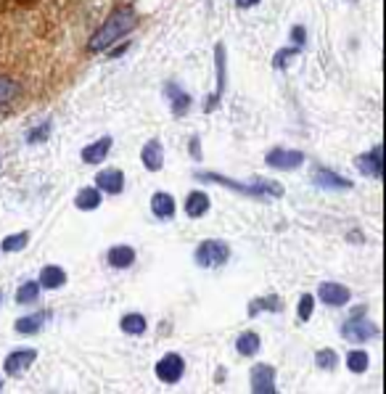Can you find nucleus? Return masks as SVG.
Wrapping results in <instances>:
<instances>
[{
	"mask_svg": "<svg viewBox=\"0 0 386 394\" xmlns=\"http://www.w3.org/2000/svg\"><path fill=\"white\" fill-rule=\"evenodd\" d=\"M106 260H109V265H112V267H117V270H124V267H130V265L135 262V249H132V246H124V243H119V246H112V249H109V254H106Z\"/></svg>",
	"mask_w": 386,
	"mask_h": 394,
	"instance_id": "18",
	"label": "nucleus"
},
{
	"mask_svg": "<svg viewBox=\"0 0 386 394\" xmlns=\"http://www.w3.org/2000/svg\"><path fill=\"white\" fill-rule=\"evenodd\" d=\"M124 51H127V42H124V45H119V48H114V51H112V56H122Z\"/></svg>",
	"mask_w": 386,
	"mask_h": 394,
	"instance_id": "38",
	"label": "nucleus"
},
{
	"mask_svg": "<svg viewBox=\"0 0 386 394\" xmlns=\"http://www.w3.org/2000/svg\"><path fill=\"white\" fill-rule=\"evenodd\" d=\"M51 135V122H42L40 127H35V130L27 132V143H40L45 141Z\"/></svg>",
	"mask_w": 386,
	"mask_h": 394,
	"instance_id": "33",
	"label": "nucleus"
},
{
	"mask_svg": "<svg viewBox=\"0 0 386 394\" xmlns=\"http://www.w3.org/2000/svg\"><path fill=\"white\" fill-rule=\"evenodd\" d=\"M19 82L8 80V77H0V112L8 106V103H13L16 98H19Z\"/></svg>",
	"mask_w": 386,
	"mask_h": 394,
	"instance_id": "26",
	"label": "nucleus"
},
{
	"mask_svg": "<svg viewBox=\"0 0 386 394\" xmlns=\"http://www.w3.org/2000/svg\"><path fill=\"white\" fill-rule=\"evenodd\" d=\"M317 296H320V302L328 304V307H344L349 302V289L341 286V283H334V281H325L320 283V289H317Z\"/></svg>",
	"mask_w": 386,
	"mask_h": 394,
	"instance_id": "11",
	"label": "nucleus"
},
{
	"mask_svg": "<svg viewBox=\"0 0 386 394\" xmlns=\"http://www.w3.org/2000/svg\"><path fill=\"white\" fill-rule=\"evenodd\" d=\"M220 103V93H212L209 98H206V103H204V112L209 114V112H214V106Z\"/></svg>",
	"mask_w": 386,
	"mask_h": 394,
	"instance_id": "35",
	"label": "nucleus"
},
{
	"mask_svg": "<svg viewBox=\"0 0 386 394\" xmlns=\"http://www.w3.org/2000/svg\"><path fill=\"white\" fill-rule=\"evenodd\" d=\"M355 167L363 172L365 178H376V180H381V178H384V156H381V146H373L368 153L357 156Z\"/></svg>",
	"mask_w": 386,
	"mask_h": 394,
	"instance_id": "9",
	"label": "nucleus"
},
{
	"mask_svg": "<svg viewBox=\"0 0 386 394\" xmlns=\"http://www.w3.org/2000/svg\"><path fill=\"white\" fill-rule=\"evenodd\" d=\"M264 164L273 167V170L288 172V170H296V167L305 164V153L288 151V149H273V151H267V156H264Z\"/></svg>",
	"mask_w": 386,
	"mask_h": 394,
	"instance_id": "6",
	"label": "nucleus"
},
{
	"mask_svg": "<svg viewBox=\"0 0 386 394\" xmlns=\"http://www.w3.org/2000/svg\"><path fill=\"white\" fill-rule=\"evenodd\" d=\"M281 310H283V299L278 294H267L249 302V318H257L259 313H281Z\"/></svg>",
	"mask_w": 386,
	"mask_h": 394,
	"instance_id": "17",
	"label": "nucleus"
},
{
	"mask_svg": "<svg viewBox=\"0 0 386 394\" xmlns=\"http://www.w3.org/2000/svg\"><path fill=\"white\" fill-rule=\"evenodd\" d=\"M40 299V283L35 281H27L19 286V291H16V302L19 304H35Z\"/></svg>",
	"mask_w": 386,
	"mask_h": 394,
	"instance_id": "27",
	"label": "nucleus"
},
{
	"mask_svg": "<svg viewBox=\"0 0 386 394\" xmlns=\"http://www.w3.org/2000/svg\"><path fill=\"white\" fill-rule=\"evenodd\" d=\"M27 243H30V233H16V236H6L3 243H0V249L3 252H21V249H27Z\"/></svg>",
	"mask_w": 386,
	"mask_h": 394,
	"instance_id": "29",
	"label": "nucleus"
},
{
	"mask_svg": "<svg viewBox=\"0 0 386 394\" xmlns=\"http://www.w3.org/2000/svg\"><path fill=\"white\" fill-rule=\"evenodd\" d=\"M199 180L204 182H217V185H225L230 191L246 193V196H255V199H281L283 196V185H278L275 180H264V178H257L252 182H241L233 180V178H225V175H217V172H199Z\"/></svg>",
	"mask_w": 386,
	"mask_h": 394,
	"instance_id": "2",
	"label": "nucleus"
},
{
	"mask_svg": "<svg viewBox=\"0 0 386 394\" xmlns=\"http://www.w3.org/2000/svg\"><path fill=\"white\" fill-rule=\"evenodd\" d=\"M368 365H370V357H368L363 349H352V352L346 354V368H349L352 373H365Z\"/></svg>",
	"mask_w": 386,
	"mask_h": 394,
	"instance_id": "28",
	"label": "nucleus"
},
{
	"mask_svg": "<svg viewBox=\"0 0 386 394\" xmlns=\"http://www.w3.org/2000/svg\"><path fill=\"white\" fill-rule=\"evenodd\" d=\"M119 328L130 336H143L146 334V328H148V323H146V318H143L141 313H127L122 320H119Z\"/></svg>",
	"mask_w": 386,
	"mask_h": 394,
	"instance_id": "23",
	"label": "nucleus"
},
{
	"mask_svg": "<svg viewBox=\"0 0 386 394\" xmlns=\"http://www.w3.org/2000/svg\"><path fill=\"white\" fill-rule=\"evenodd\" d=\"M95 188L103 193L119 196L124 191V172L122 170H101L95 175Z\"/></svg>",
	"mask_w": 386,
	"mask_h": 394,
	"instance_id": "13",
	"label": "nucleus"
},
{
	"mask_svg": "<svg viewBox=\"0 0 386 394\" xmlns=\"http://www.w3.org/2000/svg\"><path fill=\"white\" fill-rule=\"evenodd\" d=\"M259 334H255V331H246V334L238 336V342H235V349H238V354H244V357H252V354L259 352Z\"/></svg>",
	"mask_w": 386,
	"mask_h": 394,
	"instance_id": "25",
	"label": "nucleus"
},
{
	"mask_svg": "<svg viewBox=\"0 0 386 394\" xmlns=\"http://www.w3.org/2000/svg\"><path fill=\"white\" fill-rule=\"evenodd\" d=\"M209 207H212V202H209L206 193L193 191L191 196H188V202H185V214L193 217V220H199V217H204V214L209 212Z\"/></svg>",
	"mask_w": 386,
	"mask_h": 394,
	"instance_id": "19",
	"label": "nucleus"
},
{
	"mask_svg": "<svg viewBox=\"0 0 386 394\" xmlns=\"http://www.w3.org/2000/svg\"><path fill=\"white\" fill-rule=\"evenodd\" d=\"M291 42H294L296 48H305L307 45V30L305 27H299V24L291 27Z\"/></svg>",
	"mask_w": 386,
	"mask_h": 394,
	"instance_id": "34",
	"label": "nucleus"
},
{
	"mask_svg": "<svg viewBox=\"0 0 386 394\" xmlns=\"http://www.w3.org/2000/svg\"><path fill=\"white\" fill-rule=\"evenodd\" d=\"M151 212L159 217V220H170L175 217V199L170 193H153L151 196Z\"/></svg>",
	"mask_w": 386,
	"mask_h": 394,
	"instance_id": "22",
	"label": "nucleus"
},
{
	"mask_svg": "<svg viewBox=\"0 0 386 394\" xmlns=\"http://www.w3.org/2000/svg\"><path fill=\"white\" fill-rule=\"evenodd\" d=\"M0 389H3V381H0Z\"/></svg>",
	"mask_w": 386,
	"mask_h": 394,
	"instance_id": "40",
	"label": "nucleus"
},
{
	"mask_svg": "<svg viewBox=\"0 0 386 394\" xmlns=\"http://www.w3.org/2000/svg\"><path fill=\"white\" fill-rule=\"evenodd\" d=\"M312 182L317 188H325V191H349L352 188V180L339 175L334 170H325V167H315L312 170Z\"/></svg>",
	"mask_w": 386,
	"mask_h": 394,
	"instance_id": "8",
	"label": "nucleus"
},
{
	"mask_svg": "<svg viewBox=\"0 0 386 394\" xmlns=\"http://www.w3.org/2000/svg\"><path fill=\"white\" fill-rule=\"evenodd\" d=\"M230 260V246L217 238H206L196 246V265L201 267H220Z\"/></svg>",
	"mask_w": 386,
	"mask_h": 394,
	"instance_id": "4",
	"label": "nucleus"
},
{
	"mask_svg": "<svg viewBox=\"0 0 386 394\" xmlns=\"http://www.w3.org/2000/svg\"><path fill=\"white\" fill-rule=\"evenodd\" d=\"M40 289H62L64 283H66V273H64L59 265H45L40 270Z\"/></svg>",
	"mask_w": 386,
	"mask_h": 394,
	"instance_id": "20",
	"label": "nucleus"
},
{
	"mask_svg": "<svg viewBox=\"0 0 386 394\" xmlns=\"http://www.w3.org/2000/svg\"><path fill=\"white\" fill-rule=\"evenodd\" d=\"M141 162L148 172H159L164 167V146L159 141H148L141 151Z\"/></svg>",
	"mask_w": 386,
	"mask_h": 394,
	"instance_id": "14",
	"label": "nucleus"
},
{
	"mask_svg": "<svg viewBox=\"0 0 386 394\" xmlns=\"http://www.w3.org/2000/svg\"><path fill=\"white\" fill-rule=\"evenodd\" d=\"M135 24H138V13H135L132 6H119V8H114L112 16H106V21L93 32L90 42H88L90 53H101V51H106V48H112L114 42H119L122 37H127V35L135 30Z\"/></svg>",
	"mask_w": 386,
	"mask_h": 394,
	"instance_id": "1",
	"label": "nucleus"
},
{
	"mask_svg": "<svg viewBox=\"0 0 386 394\" xmlns=\"http://www.w3.org/2000/svg\"><path fill=\"white\" fill-rule=\"evenodd\" d=\"M214 64H217V93L223 95L225 85H228V56H225L223 42H217V48H214Z\"/></svg>",
	"mask_w": 386,
	"mask_h": 394,
	"instance_id": "24",
	"label": "nucleus"
},
{
	"mask_svg": "<svg viewBox=\"0 0 386 394\" xmlns=\"http://www.w3.org/2000/svg\"><path fill=\"white\" fill-rule=\"evenodd\" d=\"M312 310H315V299H312V294H302V299L296 304V318L307 323L310 318H312Z\"/></svg>",
	"mask_w": 386,
	"mask_h": 394,
	"instance_id": "30",
	"label": "nucleus"
},
{
	"mask_svg": "<svg viewBox=\"0 0 386 394\" xmlns=\"http://www.w3.org/2000/svg\"><path fill=\"white\" fill-rule=\"evenodd\" d=\"M315 365L317 368H323V371H334L336 365H339V354L334 349H320L315 354Z\"/></svg>",
	"mask_w": 386,
	"mask_h": 394,
	"instance_id": "31",
	"label": "nucleus"
},
{
	"mask_svg": "<svg viewBox=\"0 0 386 394\" xmlns=\"http://www.w3.org/2000/svg\"><path fill=\"white\" fill-rule=\"evenodd\" d=\"M0 304H3V291H0Z\"/></svg>",
	"mask_w": 386,
	"mask_h": 394,
	"instance_id": "39",
	"label": "nucleus"
},
{
	"mask_svg": "<svg viewBox=\"0 0 386 394\" xmlns=\"http://www.w3.org/2000/svg\"><path fill=\"white\" fill-rule=\"evenodd\" d=\"M112 138L109 135H103L101 141H95V143H90V146H85L82 149V162L85 164H101L106 156H109V151H112Z\"/></svg>",
	"mask_w": 386,
	"mask_h": 394,
	"instance_id": "15",
	"label": "nucleus"
},
{
	"mask_svg": "<svg viewBox=\"0 0 386 394\" xmlns=\"http://www.w3.org/2000/svg\"><path fill=\"white\" fill-rule=\"evenodd\" d=\"M164 95H167L170 109H172L175 117H183V114H188L193 98L183 91V88H180V85H177V82H167V85H164Z\"/></svg>",
	"mask_w": 386,
	"mask_h": 394,
	"instance_id": "12",
	"label": "nucleus"
},
{
	"mask_svg": "<svg viewBox=\"0 0 386 394\" xmlns=\"http://www.w3.org/2000/svg\"><path fill=\"white\" fill-rule=\"evenodd\" d=\"M199 138H191V146H188V149H191V156L193 159H196V162H199V159H201V146H199Z\"/></svg>",
	"mask_w": 386,
	"mask_h": 394,
	"instance_id": "36",
	"label": "nucleus"
},
{
	"mask_svg": "<svg viewBox=\"0 0 386 394\" xmlns=\"http://www.w3.org/2000/svg\"><path fill=\"white\" fill-rule=\"evenodd\" d=\"M252 392L255 394H275V368L259 363L252 368Z\"/></svg>",
	"mask_w": 386,
	"mask_h": 394,
	"instance_id": "10",
	"label": "nucleus"
},
{
	"mask_svg": "<svg viewBox=\"0 0 386 394\" xmlns=\"http://www.w3.org/2000/svg\"><path fill=\"white\" fill-rule=\"evenodd\" d=\"M74 207L80 209V212H93V209H98L101 207V191L90 185V188H82L77 196H74Z\"/></svg>",
	"mask_w": 386,
	"mask_h": 394,
	"instance_id": "21",
	"label": "nucleus"
},
{
	"mask_svg": "<svg viewBox=\"0 0 386 394\" xmlns=\"http://www.w3.org/2000/svg\"><path fill=\"white\" fill-rule=\"evenodd\" d=\"M257 3H259V0H235V6H238V8H255Z\"/></svg>",
	"mask_w": 386,
	"mask_h": 394,
	"instance_id": "37",
	"label": "nucleus"
},
{
	"mask_svg": "<svg viewBox=\"0 0 386 394\" xmlns=\"http://www.w3.org/2000/svg\"><path fill=\"white\" fill-rule=\"evenodd\" d=\"M299 53H302V48H283V51H278L273 56V66L275 69H286V66H288V64H291V59H294V56H299Z\"/></svg>",
	"mask_w": 386,
	"mask_h": 394,
	"instance_id": "32",
	"label": "nucleus"
},
{
	"mask_svg": "<svg viewBox=\"0 0 386 394\" xmlns=\"http://www.w3.org/2000/svg\"><path fill=\"white\" fill-rule=\"evenodd\" d=\"M368 307L365 304H357L352 315H349V320L341 325V336H344L346 342H355V344H363V342H370V339H376L378 336V325L370 323L365 318Z\"/></svg>",
	"mask_w": 386,
	"mask_h": 394,
	"instance_id": "3",
	"label": "nucleus"
},
{
	"mask_svg": "<svg viewBox=\"0 0 386 394\" xmlns=\"http://www.w3.org/2000/svg\"><path fill=\"white\" fill-rule=\"evenodd\" d=\"M35 360H37V349H13V352L3 360V368H6V373L8 376H21L27 373L32 365H35Z\"/></svg>",
	"mask_w": 386,
	"mask_h": 394,
	"instance_id": "7",
	"label": "nucleus"
},
{
	"mask_svg": "<svg viewBox=\"0 0 386 394\" xmlns=\"http://www.w3.org/2000/svg\"><path fill=\"white\" fill-rule=\"evenodd\" d=\"M183 373H185V360L177 352L164 354L162 360L156 363V378L162 384H177L183 378Z\"/></svg>",
	"mask_w": 386,
	"mask_h": 394,
	"instance_id": "5",
	"label": "nucleus"
},
{
	"mask_svg": "<svg viewBox=\"0 0 386 394\" xmlns=\"http://www.w3.org/2000/svg\"><path fill=\"white\" fill-rule=\"evenodd\" d=\"M45 323H48V313L42 310V313H32V315L19 318V320L13 323V328H16V334H21V336H35V334H40Z\"/></svg>",
	"mask_w": 386,
	"mask_h": 394,
	"instance_id": "16",
	"label": "nucleus"
}]
</instances>
